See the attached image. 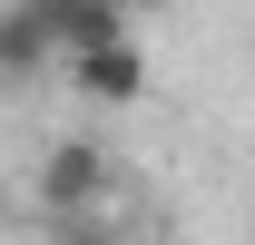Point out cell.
I'll use <instances>...</instances> for the list:
<instances>
[{
    "label": "cell",
    "mask_w": 255,
    "mask_h": 245,
    "mask_svg": "<svg viewBox=\"0 0 255 245\" xmlns=\"http://www.w3.org/2000/svg\"><path fill=\"white\" fill-rule=\"evenodd\" d=\"M98 196H108V147L98 137H59L39 157V206L49 216H89Z\"/></svg>",
    "instance_id": "cell-1"
},
{
    "label": "cell",
    "mask_w": 255,
    "mask_h": 245,
    "mask_svg": "<svg viewBox=\"0 0 255 245\" xmlns=\"http://www.w3.org/2000/svg\"><path fill=\"white\" fill-rule=\"evenodd\" d=\"M69 79H79L98 108H137V98H147V59H137V39H98V49H79Z\"/></svg>",
    "instance_id": "cell-2"
},
{
    "label": "cell",
    "mask_w": 255,
    "mask_h": 245,
    "mask_svg": "<svg viewBox=\"0 0 255 245\" xmlns=\"http://www.w3.org/2000/svg\"><path fill=\"white\" fill-rule=\"evenodd\" d=\"M49 59H59V49H49V20H39L30 0H10V10H0V89H30Z\"/></svg>",
    "instance_id": "cell-3"
},
{
    "label": "cell",
    "mask_w": 255,
    "mask_h": 245,
    "mask_svg": "<svg viewBox=\"0 0 255 245\" xmlns=\"http://www.w3.org/2000/svg\"><path fill=\"white\" fill-rule=\"evenodd\" d=\"M30 10L49 20V49H59V59L98 49V39H128V20L108 10V0H30Z\"/></svg>",
    "instance_id": "cell-4"
},
{
    "label": "cell",
    "mask_w": 255,
    "mask_h": 245,
    "mask_svg": "<svg viewBox=\"0 0 255 245\" xmlns=\"http://www.w3.org/2000/svg\"><path fill=\"white\" fill-rule=\"evenodd\" d=\"M108 10H118V20H128V10H157V0H108Z\"/></svg>",
    "instance_id": "cell-5"
},
{
    "label": "cell",
    "mask_w": 255,
    "mask_h": 245,
    "mask_svg": "<svg viewBox=\"0 0 255 245\" xmlns=\"http://www.w3.org/2000/svg\"><path fill=\"white\" fill-rule=\"evenodd\" d=\"M79 245H98V236H79Z\"/></svg>",
    "instance_id": "cell-6"
}]
</instances>
